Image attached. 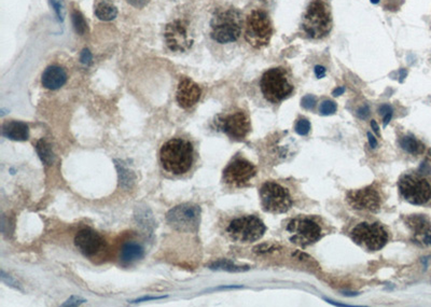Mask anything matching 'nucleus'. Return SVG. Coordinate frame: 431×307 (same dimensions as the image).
Listing matches in <instances>:
<instances>
[{"label":"nucleus","mask_w":431,"mask_h":307,"mask_svg":"<svg viewBox=\"0 0 431 307\" xmlns=\"http://www.w3.org/2000/svg\"><path fill=\"white\" fill-rule=\"evenodd\" d=\"M165 41L172 52H186L192 47V39L188 35L187 24L183 21H174L165 28Z\"/></svg>","instance_id":"f8f14e48"},{"label":"nucleus","mask_w":431,"mask_h":307,"mask_svg":"<svg viewBox=\"0 0 431 307\" xmlns=\"http://www.w3.org/2000/svg\"><path fill=\"white\" fill-rule=\"evenodd\" d=\"M2 135L11 140L25 141L30 137V128L24 122L9 121L3 124Z\"/></svg>","instance_id":"aec40b11"},{"label":"nucleus","mask_w":431,"mask_h":307,"mask_svg":"<svg viewBox=\"0 0 431 307\" xmlns=\"http://www.w3.org/2000/svg\"><path fill=\"white\" fill-rule=\"evenodd\" d=\"M145 255V249L137 243H126L121 250V261L124 264H132L139 261Z\"/></svg>","instance_id":"412c9836"},{"label":"nucleus","mask_w":431,"mask_h":307,"mask_svg":"<svg viewBox=\"0 0 431 307\" xmlns=\"http://www.w3.org/2000/svg\"><path fill=\"white\" fill-rule=\"evenodd\" d=\"M163 167L175 175L185 174L193 163V147L188 140L176 138L165 143L161 149Z\"/></svg>","instance_id":"f03ea898"},{"label":"nucleus","mask_w":431,"mask_h":307,"mask_svg":"<svg viewBox=\"0 0 431 307\" xmlns=\"http://www.w3.org/2000/svg\"><path fill=\"white\" fill-rule=\"evenodd\" d=\"M71 18H72V24H73L74 31H76V32L79 33L80 36L85 35V33L88 32L89 28H88V23H86L82 13L79 12V11H77V10H74L71 14Z\"/></svg>","instance_id":"a878e982"},{"label":"nucleus","mask_w":431,"mask_h":307,"mask_svg":"<svg viewBox=\"0 0 431 307\" xmlns=\"http://www.w3.org/2000/svg\"><path fill=\"white\" fill-rule=\"evenodd\" d=\"M211 38L218 43H231L238 40L243 27L240 11L234 8L221 10L210 22Z\"/></svg>","instance_id":"7ed1b4c3"},{"label":"nucleus","mask_w":431,"mask_h":307,"mask_svg":"<svg viewBox=\"0 0 431 307\" xmlns=\"http://www.w3.org/2000/svg\"><path fill=\"white\" fill-rule=\"evenodd\" d=\"M367 139H369V144H370L371 148H373V149H375V148L377 147V140H376V138L371 133H367Z\"/></svg>","instance_id":"4c0bfd02"},{"label":"nucleus","mask_w":431,"mask_h":307,"mask_svg":"<svg viewBox=\"0 0 431 307\" xmlns=\"http://www.w3.org/2000/svg\"><path fill=\"white\" fill-rule=\"evenodd\" d=\"M310 130V123L306 119H301V120H298L296 124V132L301 135V136H305L309 133Z\"/></svg>","instance_id":"cd10ccee"},{"label":"nucleus","mask_w":431,"mask_h":307,"mask_svg":"<svg viewBox=\"0 0 431 307\" xmlns=\"http://www.w3.org/2000/svg\"><path fill=\"white\" fill-rule=\"evenodd\" d=\"M51 3H52V5H53V8H54V11H55L56 15L59 16V20H60V21H63V14H62V5H61V2L59 1V0H51Z\"/></svg>","instance_id":"473e14b6"},{"label":"nucleus","mask_w":431,"mask_h":307,"mask_svg":"<svg viewBox=\"0 0 431 307\" xmlns=\"http://www.w3.org/2000/svg\"><path fill=\"white\" fill-rule=\"evenodd\" d=\"M399 144L402 149L414 155L421 154L425 150V146L413 136H404L400 139Z\"/></svg>","instance_id":"5701e85b"},{"label":"nucleus","mask_w":431,"mask_h":307,"mask_svg":"<svg viewBox=\"0 0 431 307\" xmlns=\"http://www.w3.org/2000/svg\"><path fill=\"white\" fill-rule=\"evenodd\" d=\"M347 201L355 209L369 210L373 213L377 212L381 206V196L373 186L349 191L347 193Z\"/></svg>","instance_id":"2eb2a0df"},{"label":"nucleus","mask_w":431,"mask_h":307,"mask_svg":"<svg viewBox=\"0 0 431 307\" xmlns=\"http://www.w3.org/2000/svg\"><path fill=\"white\" fill-rule=\"evenodd\" d=\"M344 92H345V88L340 87V88H337L336 90L333 91V96H335V97H336V96L342 95Z\"/></svg>","instance_id":"a19ab883"},{"label":"nucleus","mask_w":431,"mask_h":307,"mask_svg":"<svg viewBox=\"0 0 431 307\" xmlns=\"http://www.w3.org/2000/svg\"><path fill=\"white\" fill-rule=\"evenodd\" d=\"M260 88L265 99L278 104L293 92V85L289 81L288 72L285 68L275 67L263 73Z\"/></svg>","instance_id":"39448f33"},{"label":"nucleus","mask_w":431,"mask_h":307,"mask_svg":"<svg viewBox=\"0 0 431 307\" xmlns=\"http://www.w3.org/2000/svg\"><path fill=\"white\" fill-rule=\"evenodd\" d=\"M371 126H372V128L374 129V132H375V134L377 135V136H379V127H378V125H377V123H376V121H371Z\"/></svg>","instance_id":"79ce46f5"},{"label":"nucleus","mask_w":431,"mask_h":307,"mask_svg":"<svg viewBox=\"0 0 431 307\" xmlns=\"http://www.w3.org/2000/svg\"><path fill=\"white\" fill-rule=\"evenodd\" d=\"M257 173L256 167L250 162L237 158L228 165L223 172V179L229 184L244 185L254 177Z\"/></svg>","instance_id":"ddd939ff"},{"label":"nucleus","mask_w":431,"mask_h":307,"mask_svg":"<svg viewBox=\"0 0 431 307\" xmlns=\"http://www.w3.org/2000/svg\"><path fill=\"white\" fill-rule=\"evenodd\" d=\"M67 81L65 70L59 66H50L42 73L41 82L44 88L49 90H57L62 88Z\"/></svg>","instance_id":"6ab92c4d"},{"label":"nucleus","mask_w":431,"mask_h":307,"mask_svg":"<svg viewBox=\"0 0 431 307\" xmlns=\"http://www.w3.org/2000/svg\"><path fill=\"white\" fill-rule=\"evenodd\" d=\"M95 14L100 21H105V22L112 21L117 18L118 9L116 5L111 3L110 1L102 0V1H100L96 5Z\"/></svg>","instance_id":"4be33fe9"},{"label":"nucleus","mask_w":431,"mask_h":307,"mask_svg":"<svg viewBox=\"0 0 431 307\" xmlns=\"http://www.w3.org/2000/svg\"><path fill=\"white\" fill-rule=\"evenodd\" d=\"M159 299H163V297H147V298H141V299H138V300H136L135 301V303H138V302H143V301H151V300H159Z\"/></svg>","instance_id":"ea45409f"},{"label":"nucleus","mask_w":431,"mask_h":307,"mask_svg":"<svg viewBox=\"0 0 431 307\" xmlns=\"http://www.w3.org/2000/svg\"><path fill=\"white\" fill-rule=\"evenodd\" d=\"M316 100H317V99H316L315 96H313V95H306L305 97L302 98L301 105H302V107L304 108V109L309 110V109H312V108L315 106Z\"/></svg>","instance_id":"c85d7f7f"},{"label":"nucleus","mask_w":431,"mask_h":307,"mask_svg":"<svg viewBox=\"0 0 431 307\" xmlns=\"http://www.w3.org/2000/svg\"><path fill=\"white\" fill-rule=\"evenodd\" d=\"M166 219L168 224L177 231L195 232L199 225L200 208L191 204L178 205L169 210Z\"/></svg>","instance_id":"9d476101"},{"label":"nucleus","mask_w":431,"mask_h":307,"mask_svg":"<svg viewBox=\"0 0 431 307\" xmlns=\"http://www.w3.org/2000/svg\"><path fill=\"white\" fill-rule=\"evenodd\" d=\"M148 1L149 0H128L129 3H131L132 5H133V7L138 8V9L145 7V5L148 3Z\"/></svg>","instance_id":"72a5a7b5"},{"label":"nucleus","mask_w":431,"mask_h":307,"mask_svg":"<svg viewBox=\"0 0 431 307\" xmlns=\"http://www.w3.org/2000/svg\"><path fill=\"white\" fill-rule=\"evenodd\" d=\"M220 127L229 137L241 140L250 132V121L244 111H236L222 118Z\"/></svg>","instance_id":"4468645a"},{"label":"nucleus","mask_w":431,"mask_h":307,"mask_svg":"<svg viewBox=\"0 0 431 307\" xmlns=\"http://www.w3.org/2000/svg\"><path fill=\"white\" fill-rule=\"evenodd\" d=\"M290 241L301 247H306L318 242L321 237L320 226L308 218L293 219L287 225Z\"/></svg>","instance_id":"9b49d317"},{"label":"nucleus","mask_w":431,"mask_h":307,"mask_svg":"<svg viewBox=\"0 0 431 307\" xmlns=\"http://www.w3.org/2000/svg\"><path fill=\"white\" fill-rule=\"evenodd\" d=\"M336 109H337L336 104L334 101H331V100H325L323 104L320 105V108H319L320 113L323 116L333 115V113L336 112Z\"/></svg>","instance_id":"bb28decb"},{"label":"nucleus","mask_w":431,"mask_h":307,"mask_svg":"<svg viewBox=\"0 0 431 307\" xmlns=\"http://www.w3.org/2000/svg\"><path fill=\"white\" fill-rule=\"evenodd\" d=\"M202 91L199 85L189 78H182L177 90V101L180 107L190 108L199 101Z\"/></svg>","instance_id":"a211bd4d"},{"label":"nucleus","mask_w":431,"mask_h":307,"mask_svg":"<svg viewBox=\"0 0 431 307\" xmlns=\"http://www.w3.org/2000/svg\"><path fill=\"white\" fill-rule=\"evenodd\" d=\"M265 230V225L256 215L237 218L228 226L229 235L239 243H252L260 240Z\"/></svg>","instance_id":"6e6552de"},{"label":"nucleus","mask_w":431,"mask_h":307,"mask_svg":"<svg viewBox=\"0 0 431 307\" xmlns=\"http://www.w3.org/2000/svg\"><path fill=\"white\" fill-rule=\"evenodd\" d=\"M84 302V300H80V299H78V298H71V299H69L67 302L64 304V306H67V305H69V306H77V305H79V304H81V303H83Z\"/></svg>","instance_id":"c9c22d12"},{"label":"nucleus","mask_w":431,"mask_h":307,"mask_svg":"<svg viewBox=\"0 0 431 307\" xmlns=\"http://www.w3.org/2000/svg\"><path fill=\"white\" fill-rule=\"evenodd\" d=\"M357 116H358V118L361 119V120H365V119H367V117L370 116L369 107L365 105V106H362L361 108H359L358 111H357Z\"/></svg>","instance_id":"2f4dec72"},{"label":"nucleus","mask_w":431,"mask_h":307,"mask_svg":"<svg viewBox=\"0 0 431 307\" xmlns=\"http://www.w3.org/2000/svg\"><path fill=\"white\" fill-rule=\"evenodd\" d=\"M74 245L85 257H93L103 247L102 237L92 229H83L74 237Z\"/></svg>","instance_id":"dca6fc26"},{"label":"nucleus","mask_w":431,"mask_h":307,"mask_svg":"<svg viewBox=\"0 0 431 307\" xmlns=\"http://www.w3.org/2000/svg\"><path fill=\"white\" fill-rule=\"evenodd\" d=\"M398 185L402 197L413 205L426 204L431 198V185L426 179L418 176H402Z\"/></svg>","instance_id":"1a4fd4ad"},{"label":"nucleus","mask_w":431,"mask_h":307,"mask_svg":"<svg viewBox=\"0 0 431 307\" xmlns=\"http://www.w3.org/2000/svg\"><path fill=\"white\" fill-rule=\"evenodd\" d=\"M315 75L318 79L324 78L326 76V69L321 66H316L315 67Z\"/></svg>","instance_id":"e433bc0d"},{"label":"nucleus","mask_w":431,"mask_h":307,"mask_svg":"<svg viewBox=\"0 0 431 307\" xmlns=\"http://www.w3.org/2000/svg\"><path fill=\"white\" fill-rule=\"evenodd\" d=\"M273 24L265 11L256 9L247 15L245 22V39L255 49L268 45L273 36Z\"/></svg>","instance_id":"20e7f679"},{"label":"nucleus","mask_w":431,"mask_h":307,"mask_svg":"<svg viewBox=\"0 0 431 307\" xmlns=\"http://www.w3.org/2000/svg\"><path fill=\"white\" fill-rule=\"evenodd\" d=\"M392 118H393V111L387 113L386 116H384V127L387 126V124L390 122V120H392Z\"/></svg>","instance_id":"58836bf2"},{"label":"nucleus","mask_w":431,"mask_h":307,"mask_svg":"<svg viewBox=\"0 0 431 307\" xmlns=\"http://www.w3.org/2000/svg\"><path fill=\"white\" fill-rule=\"evenodd\" d=\"M393 111V108L390 107L389 105H383V106H381L379 107V109H378V113L381 116H386L387 113H389V112H392Z\"/></svg>","instance_id":"f704fd0d"},{"label":"nucleus","mask_w":431,"mask_h":307,"mask_svg":"<svg viewBox=\"0 0 431 307\" xmlns=\"http://www.w3.org/2000/svg\"><path fill=\"white\" fill-rule=\"evenodd\" d=\"M405 223L414 233V243L422 246H431V225L425 215H410L405 219Z\"/></svg>","instance_id":"f3484780"},{"label":"nucleus","mask_w":431,"mask_h":307,"mask_svg":"<svg viewBox=\"0 0 431 307\" xmlns=\"http://www.w3.org/2000/svg\"><path fill=\"white\" fill-rule=\"evenodd\" d=\"M80 61H81V62H82L83 65H86V66L91 65V62H92V54H91V52H90L88 49H84L82 51L81 56H80Z\"/></svg>","instance_id":"7c9ffc66"},{"label":"nucleus","mask_w":431,"mask_h":307,"mask_svg":"<svg viewBox=\"0 0 431 307\" xmlns=\"http://www.w3.org/2000/svg\"><path fill=\"white\" fill-rule=\"evenodd\" d=\"M263 209L271 214H284L291 208L292 200L289 192L280 184L267 181L260 189Z\"/></svg>","instance_id":"0eeeda50"},{"label":"nucleus","mask_w":431,"mask_h":307,"mask_svg":"<svg viewBox=\"0 0 431 307\" xmlns=\"http://www.w3.org/2000/svg\"><path fill=\"white\" fill-rule=\"evenodd\" d=\"M210 270H217V271H227V272H245L248 271V266H238L235 265L231 261L228 260H220L214 262L209 265Z\"/></svg>","instance_id":"393cba45"},{"label":"nucleus","mask_w":431,"mask_h":307,"mask_svg":"<svg viewBox=\"0 0 431 307\" xmlns=\"http://www.w3.org/2000/svg\"><path fill=\"white\" fill-rule=\"evenodd\" d=\"M371 1H372L373 3H377V2H378V0H371Z\"/></svg>","instance_id":"c03bdc74"},{"label":"nucleus","mask_w":431,"mask_h":307,"mask_svg":"<svg viewBox=\"0 0 431 307\" xmlns=\"http://www.w3.org/2000/svg\"><path fill=\"white\" fill-rule=\"evenodd\" d=\"M36 150L38 152L40 158H41V161L44 164L51 165L52 163L54 162L55 156H54L53 150H52V148L47 140H44V139L39 140L37 143V146H36Z\"/></svg>","instance_id":"b1692460"},{"label":"nucleus","mask_w":431,"mask_h":307,"mask_svg":"<svg viewBox=\"0 0 431 307\" xmlns=\"http://www.w3.org/2000/svg\"><path fill=\"white\" fill-rule=\"evenodd\" d=\"M333 26L331 7L328 0H310L301 22V30L313 40L330 35Z\"/></svg>","instance_id":"f257e3e1"},{"label":"nucleus","mask_w":431,"mask_h":307,"mask_svg":"<svg viewBox=\"0 0 431 307\" xmlns=\"http://www.w3.org/2000/svg\"><path fill=\"white\" fill-rule=\"evenodd\" d=\"M344 295H346V297H355V295H358L357 292H343Z\"/></svg>","instance_id":"37998d69"},{"label":"nucleus","mask_w":431,"mask_h":307,"mask_svg":"<svg viewBox=\"0 0 431 307\" xmlns=\"http://www.w3.org/2000/svg\"><path fill=\"white\" fill-rule=\"evenodd\" d=\"M350 237L357 245L369 251L382 249L388 241L386 230L379 223H359L353 229Z\"/></svg>","instance_id":"423d86ee"},{"label":"nucleus","mask_w":431,"mask_h":307,"mask_svg":"<svg viewBox=\"0 0 431 307\" xmlns=\"http://www.w3.org/2000/svg\"><path fill=\"white\" fill-rule=\"evenodd\" d=\"M275 249H277V248H276V247L273 246V245H268V244H263V245L257 246L254 250H255V252H256V253L262 254V253L271 252V251H273V250H275Z\"/></svg>","instance_id":"c756f323"}]
</instances>
